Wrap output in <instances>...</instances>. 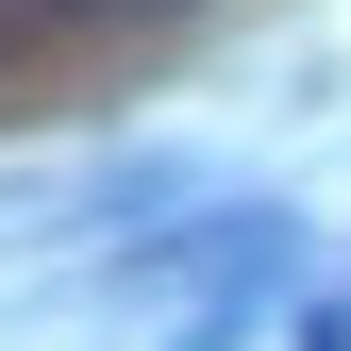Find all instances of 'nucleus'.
Segmentation results:
<instances>
[{
	"instance_id": "nucleus-1",
	"label": "nucleus",
	"mask_w": 351,
	"mask_h": 351,
	"mask_svg": "<svg viewBox=\"0 0 351 351\" xmlns=\"http://www.w3.org/2000/svg\"><path fill=\"white\" fill-rule=\"evenodd\" d=\"M51 17H67V34H84V17H184V0H51Z\"/></svg>"
},
{
	"instance_id": "nucleus-2",
	"label": "nucleus",
	"mask_w": 351,
	"mask_h": 351,
	"mask_svg": "<svg viewBox=\"0 0 351 351\" xmlns=\"http://www.w3.org/2000/svg\"><path fill=\"white\" fill-rule=\"evenodd\" d=\"M34 34H67V17H51V0H0V51H34Z\"/></svg>"
}]
</instances>
